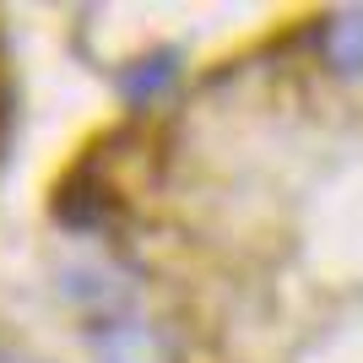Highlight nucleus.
<instances>
[{"instance_id": "3", "label": "nucleus", "mask_w": 363, "mask_h": 363, "mask_svg": "<svg viewBox=\"0 0 363 363\" xmlns=\"http://www.w3.org/2000/svg\"><path fill=\"white\" fill-rule=\"evenodd\" d=\"M168 76H174V65H168V60H152V71L125 76V92H130V98H141V92H152L157 82H168Z\"/></svg>"}, {"instance_id": "2", "label": "nucleus", "mask_w": 363, "mask_h": 363, "mask_svg": "<svg viewBox=\"0 0 363 363\" xmlns=\"http://www.w3.org/2000/svg\"><path fill=\"white\" fill-rule=\"evenodd\" d=\"M98 352H104V363H157V347L141 325H108L98 336Z\"/></svg>"}, {"instance_id": "1", "label": "nucleus", "mask_w": 363, "mask_h": 363, "mask_svg": "<svg viewBox=\"0 0 363 363\" xmlns=\"http://www.w3.org/2000/svg\"><path fill=\"white\" fill-rule=\"evenodd\" d=\"M325 60L336 76H363V11H342L325 22Z\"/></svg>"}]
</instances>
